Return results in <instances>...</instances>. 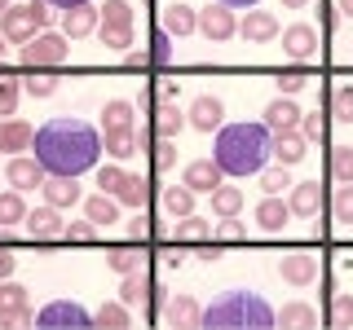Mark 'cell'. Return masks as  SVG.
Returning a JSON list of instances; mask_svg holds the SVG:
<instances>
[{
    "instance_id": "cell-19",
    "label": "cell",
    "mask_w": 353,
    "mask_h": 330,
    "mask_svg": "<svg viewBox=\"0 0 353 330\" xmlns=\"http://www.w3.org/2000/svg\"><path fill=\"white\" fill-rule=\"evenodd\" d=\"M287 207H292V216L314 220L318 207H323V185L318 181H296L292 190H287Z\"/></svg>"
},
{
    "instance_id": "cell-43",
    "label": "cell",
    "mask_w": 353,
    "mask_h": 330,
    "mask_svg": "<svg viewBox=\"0 0 353 330\" xmlns=\"http://www.w3.org/2000/svg\"><path fill=\"white\" fill-rule=\"evenodd\" d=\"M22 88H27L31 97H53V93H58V80H53V75H44V71H27Z\"/></svg>"
},
{
    "instance_id": "cell-57",
    "label": "cell",
    "mask_w": 353,
    "mask_h": 330,
    "mask_svg": "<svg viewBox=\"0 0 353 330\" xmlns=\"http://www.w3.org/2000/svg\"><path fill=\"white\" fill-rule=\"evenodd\" d=\"M221 5H230V9H256V0H221Z\"/></svg>"
},
{
    "instance_id": "cell-14",
    "label": "cell",
    "mask_w": 353,
    "mask_h": 330,
    "mask_svg": "<svg viewBox=\"0 0 353 330\" xmlns=\"http://www.w3.org/2000/svg\"><path fill=\"white\" fill-rule=\"evenodd\" d=\"M159 317H163V326H172V330H190V326H199L203 308H199L194 295H168L163 308H159Z\"/></svg>"
},
{
    "instance_id": "cell-50",
    "label": "cell",
    "mask_w": 353,
    "mask_h": 330,
    "mask_svg": "<svg viewBox=\"0 0 353 330\" xmlns=\"http://www.w3.org/2000/svg\"><path fill=\"white\" fill-rule=\"evenodd\" d=\"M274 84H279V93H301V88L309 84V75L305 71H279V75H274Z\"/></svg>"
},
{
    "instance_id": "cell-47",
    "label": "cell",
    "mask_w": 353,
    "mask_h": 330,
    "mask_svg": "<svg viewBox=\"0 0 353 330\" xmlns=\"http://www.w3.org/2000/svg\"><path fill=\"white\" fill-rule=\"evenodd\" d=\"M212 238L216 242H243V238H248V229H243L239 216H221V225L212 229Z\"/></svg>"
},
{
    "instance_id": "cell-42",
    "label": "cell",
    "mask_w": 353,
    "mask_h": 330,
    "mask_svg": "<svg viewBox=\"0 0 353 330\" xmlns=\"http://www.w3.org/2000/svg\"><path fill=\"white\" fill-rule=\"evenodd\" d=\"M331 115H336L340 124H353V84H340L336 93H331Z\"/></svg>"
},
{
    "instance_id": "cell-34",
    "label": "cell",
    "mask_w": 353,
    "mask_h": 330,
    "mask_svg": "<svg viewBox=\"0 0 353 330\" xmlns=\"http://www.w3.org/2000/svg\"><path fill=\"white\" fill-rule=\"evenodd\" d=\"M106 264L124 278V273H141V264H146V256H141V247H110L106 251Z\"/></svg>"
},
{
    "instance_id": "cell-25",
    "label": "cell",
    "mask_w": 353,
    "mask_h": 330,
    "mask_svg": "<svg viewBox=\"0 0 353 330\" xmlns=\"http://www.w3.org/2000/svg\"><path fill=\"white\" fill-rule=\"evenodd\" d=\"M287 220H292V207H287L283 194H265L256 203V225L265 229V234H279V229H287Z\"/></svg>"
},
{
    "instance_id": "cell-9",
    "label": "cell",
    "mask_w": 353,
    "mask_h": 330,
    "mask_svg": "<svg viewBox=\"0 0 353 330\" xmlns=\"http://www.w3.org/2000/svg\"><path fill=\"white\" fill-rule=\"evenodd\" d=\"M31 322V295L18 282H0V326H27Z\"/></svg>"
},
{
    "instance_id": "cell-54",
    "label": "cell",
    "mask_w": 353,
    "mask_h": 330,
    "mask_svg": "<svg viewBox=\"0 0 353 330\" xmlns=\"http://www.w3.org/2000/svg\"><path fill=\"white\" fill-rule=\"evenodd\" d=\"M128 234H132V238H146V234H150V220H146V207H141V212H137V216L128 220Z\"/></svg>"
},
{
    "instance_id": "cell-48",
    "label": "cell",
    "mask_w": 353,
    "mask_h": 330,
    "mask_svg": "<svg viewBox=\"0 0 353 330\" xmlns=\"http://www.w3.org/2000/svg\"><path fill=\"white\" fill-rule=\"evenodd\" d=\"M150 62H159V66H172V36L168 31H154V40H150Z\"/></svg>"
},
{
    "instance_id": "cell-16",
    "label": "cell",
    "mask_w": 353,
    "mask_h": 330,
    "mask_svg": "<svg viewBox=\"0 0 353 330\" xmlns=\"http://www.w3.org/2000/svg\"><path fill=\"white\" fill-rule=\"evenodd\" d=\"M40 198L66 212V207L84 203V190H80V181H75V176H44V185H40Z\"/></svg>"
},
{
    "instance_id": "cell-52",
    "label": "cell",
    "mask_w": 353,
    "mask_h": 330,
    "mask_svg": "<svg viewBox=\"0 0 353 330\" xmlns=\"http://www.w3.org/2000/svg\"><path fill=\"white\" fill-rule=\"evenodd\" d=\"M323 115H318V110H314V115H301V132H305V141H323Z\"/></svg>"
},
{
    "instance_id": "cell-11",
    "label": "cell",
    "mask_w": 353,
    "mask_h": 330,
    "mask_svg": "<svg viewBox=\"0 0 353 330\" xmlns=\"http://www.w3.org/2000/svg\"><path fill=\"white\" fill-rule=\"evenodd\" d=\"M0 31L9 36V44H27V40H36L40 36V18L31 14V5H9L5 14H0Z\"/></svg>"
},
{
    "instance_id": "cell-41",
    "label": "cell",
    "mask_w": 353,
    "mask_h": 330,
    "mask_svg": "<svg viewBox=\"0 0 353 330\" xmlns=\"http://www.w3.org/2000/svg\"><path fill=\"white\" fill-rule=\"evenodd\" d=\"M331 216H336L340 225H353V181H340L336 198H331Z\"/></svg>"
},
{
    "instance_id": "cell-26",
    "label": "cell",
    "mask_w": 353,
    "mask_h": 330,
    "mask_svg": "<svg viewBox=\"0 0 353 330\" xmlns=\"http://www.w3.org/2000/svg\"><path fill=\"white\" fill-rule=\"evenodd\" d=\"M84 216L93 220L97 229H110V225L119 220V198L106 194V190H102V194H88V198H84Z\"/></svg>"
},
{
    "instance_id": "cell-6",
    "label": "cell",
    "mask_w": 353,
    "mask_h": 330,
    "mask_svg": "<svg viewBox=\"0 0 353 330\" xmlns=\"http://www.w3.org/2000/svg\"><path fill=\"white\" fill-rule=\"evenodd\" d=\"M36 326L40 330H84V326H97L93 322V313H88V308H80V304H75V300H53V304H44L40 308V313H36Z\"/></svg>"
},
{
    "instance_id": "cell-7",
    "label": "cell",
    "mask_w": 353,
    "mask_h": 330,
    "mask_svg": "<svg viewBox=\"0 0 353 330\" xmlns=\"http://www.w3.org/2000/svg\"><path fill=\"white\" fill-rule=\"evenodd\" d=\"M199 31H203L208 40H234L239 36V14L230 5H221V0H208L203 9H199Z\"/></svg>"
},
{
    "instance_id": "cell-4",
    "label": "cell",
    "mask_w": 353,
    "mask_h": 330,
    "mask_svg": "<svg viewBox=\"0 0 353 330\" xmlns=\"http://www.w3.org/2000/svg\"><path fill=\"white\" fill-rule=\"evenodd\" d=\"M132 5L128 0H106L102 5V27H97V40L110 53H128L132 49Z\"/></svg>"
},
{
    "instance_id": "cell-44",
    "label": "cell",
    "mask_w": 353,
    "mask_h": 330,
    "mask_svg": "<svg viewBox=\"0 0 353 330\" xmlns=\"http://www.w3.org/2000/svg\"><path fill=\"white\" fill-rule=\"evenodd\" d=\"M331 176H336V181H353V146L331 150Z\"/></svg>"
},
{
    "instance_id": "cell-17",
    "label": "cell",
    "mask_w": 353,
    "mask_h": 330,
    "mask_svg": "<svg viewBox=\"0 0 353 330\" xmlns=\"http://www.w3.org/2000/svg\"><path fill=\"white\" fill-rule=\"evenodd\" d=\"M283 53L296 58V62L314 58V53H318V31L309 27V22H292V27H283Z\"/></svg>"
},
{
    "instance_id": "cell-55",
    "label": "cell",
    "mask_w": 353,
    "mask_h": 330,
    "mask_svg": "<svg viewBox=\"0 0 353 330\" xmlns=\"http://www.w3.org/2000/svg\"><path fill=\"white\" fill-rule=\"evenodd\" d=\"M146 62H150L146 49H128V53H124V66H128V71H137V66H146Z\"/></svg>"
},
{
    "instance_id": "cell-12",
    "label": "cell",
    "mask_w": 353,
    "mask_h": 330,
    "mask_svg": "<svg viewBox=\"0 0 353 330\" xmlns=\"http://www.w3.org/2000/svg\"><path fill=\"white\" fill-rule=\"evenodd\" d=\"M239 36L252 40V44H270V40L283 36V22H279V14H270V9H252V14L239 18Z\"/></svg>"
},
{
    "instance_id": "cell-33",
    "label": "cell",
    "mask_w": 353,
    "mask_h": 330,
    "mask_svg": "<svg viewBox=\"0 0 353 330\" xmlns=\"http://www.w3.org/2000/svg\"><path fill=\"white\" fill-rule=\"evenodd\" d=\"M115 198H119L124 207H132V212H141V207L150 203V181H146V176H132V172H128L124 185L115 190Z\"/></svg>"
},
{
    "instance_id": "cell-18",
    "label": "cell",
    "mask_w": 353,
    "mask_h": 330,
    "mask_svg": "<svg viewBox=\"0 0 353 330\" xmlns=\"http://www.w3.org/2000/svg\"><path fill=\"white\" fill-rule=\"evenodd\" d=\"M301 115H305V110L292 102V93H279L270 106H265L261 119H265V128H270V132H287V128H301Z\"/></svg>"
},
{
    "instance_id": "cell-32",
    "label": "cell",
    "mask_w": 353,
    "mask_h": 330,
    "mask_svg": "<svg viewBox=\"0 0 353 330\" xmlns=\"http://www.w3.org/2000/svg\"><path fill=\"white\" fill-rule=\"evenodd\" d=\"M27 198H22V190H14V185H9L5 194H0V229H14V225H22V220H27Z\"/></svg>"
},
{
    "instance_id": "cell-39",
    "label": "cell",
    "mask_w": 353,
    "mask_h": 330,
    "mask_svg": "<svg viewBox=\"0 0 353 330\" xmlns=\"http://www.w3.org/2000/svg\"><path fill=\"white\" fill-rule=\"evenodd\" d=\"M18 97H22V80L9 75V71H0V119L18 110Z\"/></svg>"
},
{
    "instance_id": "cell-60",
    "label": "cell",
    "mask_w": 353,
    "mask_h": 330,
    "mask_svg": "<svg viewBox=\"0 0 353 330\" xmlns=\"http://www.w3.org/2000/svg\"><path fill=\"white\" fill-rule=\"evenodd\" d=\"M309 0H283V9H305Z\"/></svg>"
},
{
    "instance_id": "cell-8",
    "label": "cell",
    "mask_w": 353,
    "mask_h": 330,
    "mask_svg": "<svg viewBox=\"0 0 353 330\" xmlns=\"http://www.w3.org/2000/svg\"><path fill=\"white\" fill-rule=\"evenodd\" d=\"M22 229H27L36 242H49V238H66V220H62V207H53V203H40V207H31L27 220H22Z\"/></svg>"
},
{
    "instance_id": "cell-35",
    "label": "cell",
    "mask_w": 353,
    "mask_h": 330,
    "mask_svg": "<svg viewBox=\"0 0 353 330\" xmlns=\"http://www.w3.org/2000/svg\"><path fill=\"white\" fill-rule=\"evenodd\" d=\"M208 198H212V212L216 216H239L243 212V190H239V185H225V181H221Z\"/></svg>"
},
{
    "instance_id": "cell-31",
    "label": "cell",
    "mask_w": 353,
    "mask_h": 330,
    "mask_svg": "<svg viewBox=\"0 0 353 330\" xmlns=\"http://www.w3.org/2000/svg\"><path fill=\"white\" fill-rule=\"evenodd\" d=\"M212 220H203V216H181V220H176V225H172V238L176 242H212Z\"/></svg>"
},
{
    "instance_id": "cell-2",
    "label": "cell",
    "mask_w": 353,
    "mask_h": 330,
    "mask_svg": "<svg viewBox=\"0 0 353 330\" xmlns=\"http://www.w3.org/2000/svg\"><path fill=\"white\" fill-rule=\"evenodd\" d=\"M212 159L221 163L225 176H261L274 159V132L265 119H239V124H221L212 141Z\"/></svg>"
},
{
    "instance_id": "cell-22",
    "label": "cell",
    "mask_w": 353,
    "mask_h": 330,
    "mask_svg": "<svg viewBox=\"0 0 353 330\" xmlns=\"http://www.w3.org/2000/svg\"><path fill=\"white\" fill-rule=\"evenodd\" d=\"M31 141H36V128L31 124H22L14 115L0 119V154H27Z\"/></svg>"
},
{
    "instance_id": "cell-28",
    "label": "cell",
    "mask_w": 353,
    "mask_h": 330,
    "mask_svg": "<svg viewBox=\"0 0 353 330\" xmlns=\"http://www.w3.org/2000/svg\"><path fill=\"white\" fill-rule=\"evenodd\" d=\"M159 207H163L172 220L190 216V212H194V190H190L185 181H181V185H163V190H159Z\"/></svg>"
},
{
    "instance_id": "cell-13",
    "label": "cell",
    "mask_w": 353,
    "mask_h": 330,
    "mask_svg": "<svg viewBox=\"0 0 353 330\" xmlns=\"http://www.w3.org/2000/svg\"><path fill=\"white\" fill-rule=\"evenodd\" d=\"M102 27V9L88 0V5H71V9H62V36L66 40H84V36H93V31Z\"/></svg>"
},
{
    "instance_id": "cell-29",
    "label": "cell",
    "mask_w": 353,
    "mask_h": 330,
    "mask_svg": "<svg viewBox=\"0 0 353 330\" xmlns=\"http://www.w3.org/2000/svg\"><path fill=\"white\" fill-rule=\"evenodd\" d=\"M185 124H190V119H185V110L176 106L172 97H163V102L154 106V132H159V137H176Z\"/></svg>"
},
{
    "instance_id": "cell-21",
    "label": "cell",
    "mask_w": 353,
    "mask_h": 330,
    "mask_svg": "<svg viewBox=\"0 0 353 330\" xmlns=\"http://www.w3.org/2000/svg\"><path fill=\"white\" fill-rule=\"evenodd\" d=\"M279 278L287 286H309V282H318V260L305 256V251H292V256L279 260Z\"/></svg>"
},
{
    "instance_id": "cell-3",
    "label": "cell",
    "mask_w": 353,
    "mask_h": 330,
    "mask_svg": "<svg viewBox=\"0 0 353 330\" xmlns=\"http://www.w3.org/2000/svg\"><path fill=\"white\" fill-rule=\"evenodd\" d=\"M274 322H279V313L265 304V295L243 291V286L221 291L199 317V326H208V330H270Z\"/></svg>"
},
{
    "instance_id": "cell-38",
    "label": "cell",
    "mask_w": 353,
    "mask_h": 330,
    "mask_svg": "<svg viewBox=\"0 0 353 330\" xmlns=\"http://www.w3.org/2000/svg\"><path fill=\"white\" fill-rule=\"evenodd\" d=\"M93 322H97V326H115V330H124V326L132 322V308H128L124 300H110V304H102V308L93 313Z\"/></svg>"
},
{
    "instance_id": "cell-37",
    "label": "cell",
    "mask_w": 353,
    "mask_h": 330,
    "mask_svg": "<svg viewBox=\"0 0 353 330\" xmlns=\"http://www.w3.org/2000/svg\"><path fill=\"white\" fill-rule=\"evenodd\" d=\"M279 322H283V326H296V330H309V326H318V313H314L305 300H292V304H283Z\"/></svg>"
},
{
    "instance_id": "cell-61",
    "label": "cell",
    "mask_w": 353,
    "mask_h": 330,
    "mask_svg": "<svg viewBox=\"0 0 353 330\" xmlns=\"http://www.w3.org/2000/svg\"><path fill=\"white\" fill-rule=\"evenodd\" d=\"M5 44H9V36H5V31H0V58H5V53H9V49H5Z\"/></svg>"
},
{
    "instance_id": "cell-46",
    "label": "cell",
    "mask_w": 353,
    "mask_h": 330,
    "mask_svg": "<svg viewBox=\"0 0 353 330\" xmlns=\"http://www.w3.org/2000/svg\"><path fill=\"white\" fill-rule=\"evenodd\" d=\"M331 326L340 330L353 326V295H331Z\"/></svg>"
},
{
    "instance_id": "cell-23",
    "label": "cell",
    "mask_w": 353,
    "mask_h": 330,
    "mask_svg": "<svg viewBox=\"0 0 353 330\" xmlns=\"http://www.w3.org/2000/svg\"><path fill=\"white\" fill-rule=\"evenodd\" d=\"M159 27L168 31V36H190V31H199V9L194 5H181V0H172V5H163L159 14Z\"/></svg>"
},
{
    "instance_id": "cell-59",
    "label": "cell",
    "mask_w": 353,
    "mask_h": 330,
    "mask_svg": "<svg viewBox=\"0 0 353 330\" xmlns=\"http://www.w3.org/2000/svg\"><path fill=\"white\" fill-rule=\"evenodd\" d=\"M336 9H340L345 18H353V0H336Z\"/></svg>"
},
{
    "instance_id": "cell-36",
    "label": "cell",
    "mask_w": 353,
    "mask_h": 330,
    "mask_svg": "<svg viewBox=\"0 0 353 330\" xmlns=\"http://www.w3.org/2000/svg\"><path fill=\"white\" fill-rule=\"evenodd\" d=\"M102 146H106V154L110 159H132L137 154V132H102Z\"/></svg>"
},
{
    "instance_id": "cell-20",
    "label": "cell",
    "mask_w": 353,
    "mask_h": 330,
    "mask_svg": "<svg viewBox=\"0 0 353 330\" xmlns=\"http://www.w3.org/2000/svg\"><path fill=\"white\" fill-rule=\"evenodd\" d=\"M221 176H225V172H221L216 159H190V163H185V172H181V181L190 185L194 194H212L216 185H221Z\"/></svg>"
},
{
    "instance_id": "cell-1",
    "label": "cell",
    "mask_w": 353,
    "mask_h": 330,
    "mask_svg": "<svg viewBox=\"0 0 353 330\" xmlns=\"http://www.w3.org/2000/svg\"><path fill=\"white\" fill-rule=\"evenodd\" d=\"M31 150H36V159L44 163L49 176H80L88 168H97L106 146H102V132L93 124H84L75 115H53L36 128Z\"/></svg>"
},
{
    "instance_id": "cell-30",
    "label": "cell",
    "mask_w": 353,
    "mask_h": 330,
    "mask_svg": "<svg viewBox=\"0 0 353 330\" xmlns=\"http://www.w3.org/2000/svg\"><path fill=\"white\" fill-rule=\"evenodd\" d=\"M154 295V286L146 273H124V282H119V300H124L128 308H146Z\"/></svg>"
},
{
    "instance_id": "cell-62",
    "label": "cell",
    "mask_w": 353,
    "mask_h": 330,
    "mask_svg": "<svg viewBox=\"0 0 353 330\" xmlns=\"http://www.w3.org/2000/svg\"><path fill=\"white\" fill-rule=\"evenodd\" d=\"M5 9H9V0H0V14H5Z\"/></svg>"
},
{
    "instance_id": "cell-49",
    "label": "cell",
    "mask_w": 353,
    "mask_h": 330,
    "mask_svg": "<svg viewBox=\"0 0 353 330\" xmlns=\"http://www.w3.org/2000/svg\"><path fill=\"white\" fill-rule=\"evenodd\" d=\"M154 168H159V172H172V168H176V146H172V137H159V141H154Z\"/></svg>"
},
{
    "instance_id": "cell-24",
    "label": "cell",
    "mask_w": 353,
    "mask_h": 330,
    "mask_svg": "<svg viewBox=\"0 0 353 330\" xmlns=\"http://www.w3.org/2000/svg\"><path fill=\"white\" fill-rule=\"evenodd\" d=\"M102 132H137V106L128 97H110L102 106Z\"/></svg>"
},
{
    "instance_id": "cell-51",
    "label": "cell",
    "mask_w": 353,
    "mask_h": 330,
    "mask_svg": "<svg viewBox=\"0 0 353 330\" xmlns=\"http://www.w3.org/2000/svg\"><path fill=\"white\" fill-rule=\"evenodd\" d=\"M66 238H71V242H93L97 238V225H93V220H71V225H66Z\"/></svg>"
},
{
    "instance_id": "cell-27",
    "label": "cell",
    "mask_w": 353,
    "mask_h": 330,
    "mask_svg": "<svg viewBox=\"0 0 353 330\" xmlns=\"http://www.w3.org/2000/svg\"><path fill=\"white\" fill-rule=\"evenodd\" d=\"M305 132L301 128H287V132H274V163H287V168H292V163H301L305 159Z\"/></svg>"
},
{
    "instance_id": "cell-5",
    "label": "cell",
    "mask_w": 353,
    "mask_h": 330,
    "mask_svg": "<svg viewBox=\"0 0 353 330\" xmlns=\"http://www.w3.org/2000/svg\"><path fill=\"white\" fill-rule=\"evenodd\" d=\"M22 58V71H58L66 62V36L62 31H40L36 40H27L18 49Z\"/></svg>"
},
{
    "instance_id": "cell-56",
    "label": "cell",
    "mask_w": 353,
    "mask_h": 330,
    "mask_svg": "<svg viewBox=\"0 0 353 330\" xmlns=\"http://www.w3.org/2000/svg\"><path fill=\"white\" fill-rule=\"evenodd\" d=\"M14 264H18V260H14V251H9V247H0V282H5L9 273H14Z\"/></svg>"
},
{
    "instance_id": "cell-15",
    "label": "cell",
    "mask_w": 353,
    "mask_h": 330,
    "mask_svg": "<svg viewBox=\"0 0 353 330\" xmlns=\"http://www.w3.org/2000/svg\"><path fill=\"white\" fill-rule=\"evenodd\" d=\"M185 119H190V128H199V132H216L225 124V106H221V97H212V93H199L190 102V110H185Z\"/></svg>"
},
{
    "instance_id": "cell-53",
    "label": "cell",
    "mask_w": 353,
    "mask_h": 330,
    "mask_svg": "<svg viewBox=\"0 0 353 330\" xmlns=\"http://www.w3.org/2000/svg\"><path fill=\"white\" fill-rule=\"evenodd\" d=\"M27 5H31V14L40 18V27H49V22L58 18V14H53V5H49V0H27Z\"/></svg>"
},
{
    "instance_id": "cell-45",
    "label": "cell",
    "mask_w": 353,
    "mask_h": 330,
    "mask_svg": "<svg viewBox=\"0 0 353 330\" xmlns=\"http://www.w3.org/2000/svg\"><path fill=\"white\" fill-rule=\"evenodd\" d=\"M124 168H119V159H110L106 163V168H97V190H106V194H115L119 190V185H124Z\"/></svg>"
},
{
    "instance_id": "cell-58",
    "label": "cell",
    "mask_w": 353,
    "mask_h": 330,
    "mask_svg": "<svg viewBox=\"0 0 353 330\" xmlns=\"http://www.w3.org/2000/svg\"><path fill=\"white\" fill-rule=\"evenodd\" d=\"M53 9H71V5H88V0H49Z\"/></svg>"
},
{
    "instance_id": "cell-10",
    "label": "cell",
    "mask_w": 353,
    "mask_h": 330,
    "mask_svg": "<svg viewBox=\"0 0 353 330\" xmlns=\"http://www.w3.org/2000/svg\"><path fill=\"white\" fill-rule=\"evenodd\" d=\"M44 176H49V172H44V163L36 159V154H9V163H5V181L14 185V190H22V194H27V190H40Z\"/></svg>"
},
{
    "instance_id": "cell-40",
    "label": "cell",
    "mask_w": 353,
    "mask_h": 330,
    "mask_svg": "<svg viewBox=\"0 0 353 330\" xmlns=\"http://www.w3.org/2000/svg\"><path fill=\"white\" fill-rule=\"evenodd\" d=\"M292 168H287V163H279V168H265L261 172V190L265 194H283V190H292Z\"/></svg>"
}]
</instances>
